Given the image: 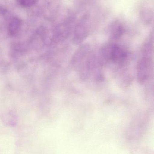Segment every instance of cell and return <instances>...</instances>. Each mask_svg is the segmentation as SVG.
Returning <instances> with one entry per match:
<instances>
[{
  "label": "cell",
  "mask_w": 154,
  "mask_h": 154,
  "mask_svg": "<svg viewBox=\"0 0 154 154\" xmlns=\"http://www.w3.org/2000/svg\"><path fill=\"white\" fill-rule=\"evenodd\" d=\"M101 53L104 59L114 63H123L127 56L125 50L114 43L108 44L103 47Z\"/></svg>",
  "instance_id": "cell-1"
},
{
  "label": "cell",
  "mask_w": 154,
  "mask_h": 154,
  "mask_svg": "<svg viewBox=\"0 0 154 154\" xmlns=\"http://www.w3.org/2000/svg\"><path fill=\"white\" fill-rule=\"evenodd\" d=\"M152 47L146 44L143 49V57L140 60L137 69V78L140 83H144L149 76L151 67Z\"/></svg>",
  "instance_id": "cell-2"
},
{
  "label": "cell",
  "mask_w": 154,
  "mask_h": 154,
  "mask_svg": "<svg viewBox=\"0 0 154 154\" xmlns=\"http://www.w3.org/2000/svg\"><path fill=\"white\" fill-rule=\"evenodd\" d=\"M21 22L18 18H14L10 23L8 31L9 35L12 37L16 36L20 29Z\"/></svg>",
  "instance_id": "cell-3"
},
{
  "label": "cell",
  "mask_w": 154,
  "mask_h": 154,
  "mask_svg": "<svg viewBox=\"0 0 154 154\" xmlns=\"http://www.w3.org/2000/svg\"><path fill=\"white\" fill-rule=\"evenodd\" d=\"M20 4L24 7H30L36 2V0H18Z\"/></svg>",
  "instance_id": "cell-4"
}]
</instances>
